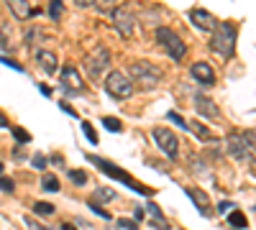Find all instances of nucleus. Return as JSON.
<instances>
[{
    "mask_svg": "<svg viewBox=\"0 0 256 230\" xmlns=\"http://www.w3.org/2000/svg\"><path fill=\"white\" fill-rule=\"evenodd\" d=\"M236 38H238V28L233 23H218L216 33L210 38V49L220 54L223 59H230L233 51H236Z\"/></svg>",
    "mask_w": 256,
    "mask_h": 230,
    "instance_id": "nucleus-1",
    "label": "nucleus"
},
{
    "mask_svg": "<svg viewBox=\"0 0 256 230\" xmlns=\"http://www.w3.org/2000/svg\"><path fill=\"white\" fill-rule=\"evenodd\" d=\"M226 151L233 159H251L256 151V131H241V133H230L226 138Z\"/></svg>",
    "mask_w": 256,
    "mask_h": 230,
    "instance_id": "nucleus-2",
    "label": "nucleus"
},
{
    "mask_svg": "<svg viewBox=\"0 0 256 230\" xmlns=\"http://www.w3.org/2000/svg\"><path fill=\"white\" fill-rule=\"evenodd\" d=\"M88 161L92 164V166H98V169L102 172V174H108V177H113V179H118V182H123L126 187H131L134 192H138V195H148V190L146 187H141V184H136L131 177H128L123 169H118L116 164H110V161H105V159H100V156H92V154H88Z\"/></svg>",
    "mask_w": 256,
    "mask_h": 230,
    "instance_id": "nucleus-3",
    "label": "nucleus"
},
{
    "mask_svg": "<svg viewBox=\"0 0 256 230\" xmlns=\"http://www.w3.org/2000/svg\"><path fill=\"white\" fill-rule=\"evenodd\" d=\"M156 44L172 56L174 61H182L184 59V54H187V49H184V44H182V38L172 31V28H166V26H159L156 28Z\"/></svg>",
    "mask_w": 256,
    "mask_h": 230,
    "instance_id": "nucleus-4",
    "label": "nucleus"
},
{
    "mask_svg": "<svg viewBox=\"0 0 256 230\" xmlns=\"http://www.w3.org/2000/svg\"><path fill=\"white\" fill-rule=\"evenodd\" d=\"M105 92L116 100H128L134 95V79L123 72H110L105 79Z\"/></svg>",
    "mask_w": 256,
    "mask_h": 230,
    "instance_id": "nucleus-5",
    "label": "nucleus"
},
{
    "mask_svg": "<svg viewBox=\"0 0 256 230\" xmlns=\"http://www.w3.org/2000/svg\"><path fill=\"white\" fill-rule=\"evenodd\" d=\"M110 64V51L105 46H95L88 56H84V69H88V77L90 79H98Z\"/></svg>",
    "mask_w": 256,
    "mask_h": 230,
    "instance_id": "nucleus-6",
    "label": "nucleus"
},
{
    "mask_svg": "<svg viewBox=\"0 0 256 230\" xmlns=\"http://www.w3.org/2000/svg\"><path fill=\"white\" fill-rule=\"evenodd\" d=\"M131 74H134V79L141 82L146 90L156 87L159 79H162V69H156L152 61H134V64H131Z\"/></svg>",
    "mask_w": 256,
    "mask_h": 230,
    "instance_id": "nucleus-7",
    "label": "nucleus"
},
{
    "mask_svg": "<svg viewBox=\"0 0 256 230\" xmlns=\"http://www.w3.org/2000/svg\"><path fill=\"white\" fill-rule=\"evenodd\" d=\"M154 141H156V146L162 149V154L166 156V159H177V154H180V141H177V136L169 131V128H154Z\"/></svg>",
    "mask_w": 256,
    "mask_h": 230,
    "instance_id": "nucleus-8",
    "label": "nucleus"
},
{
    "mask_svg": "<svg viewBox=\"0 0 256 230\" xmlns=\"http://www.w3.org/2000/svg\"><path fill=\"white\" fill-rule=\"evenodd\" d=\"M110 20H113L116 31H118L123 38H131V36H134V31H136V18H134V13H128L126 8H113V10H110Z\"/></svg>",
    "mask_w": 256,
    "mask_h": 230,
    "instance_id": "nucleus-9",
    "label": "nucleus"
},
{
    "mask_svg": "<svg viewBox=\"0 0 256 230\" xmlns=\"http://www.w3.org/2000/svg\"><path fill=\"white\" fill-rule=\"evenodd\" d=\"M190 20L195 23L200 31H216V15H212L210 10H205V8H192L190 10Z\"/></svg>",
    "mask_w": 256,
    "mask_h": 230,
    "instance_id": "nucleus-10",
    "label": "nucleus"
},
{
    "mask_svg": "<svg viewBox=\"0 0 256 230\" xmlns=\"http://www.w3.org/2000/svg\"><path fill=\"white\" fill-rule=\"evenodd\" d=\"M190 74L195 77L200 85H205V87L216 85V72H212V67L208 64V61H195V64L190 67Z\"/></svg>",
    "mask_w": 256,
    "mask_h": 230,
    "instance_id": "nucleus-11",
    "label": "nucleus"
},
{
    "mask_svg": "<svg viewBox=\"0 0 256 230\" xmlns=\"http://www.w3.org/2000/svg\"><path fill=\"white\" fill-rule=\"evenodd\" d=\"M62 79H64V85H67V87H64V90H72V92H82V77H80V72L72 67V64H67V67H64L62 69Z\"/></svg>",
    "mask_w": 256,
    "mask_h": 230,
    "instance_id": "nucleus-12",
    "label": "nucleus"
},
{
    "mask_svg": "<svg viewBox=\"0 0 256 230\" xmlns=\"http://www.w3.org/2000/svg\"><path fill=\"white\" fill-rule=\"evenodd\" d=\"M195 108H198V113L205 115V118H218V115H220L218 108H216V102H212L210 97H205V95H195Z\"/></svg>",
    "mask_w": 256,
    "mask_h": 230,
    "instance_id": "nucleus-13",
    "label": "nucleus"
},
{
    "mask_svg": "<svg viewBox=\"0 0 256 230\" xmlns=\"http://www.w3.org/2000/svg\"><path fill=\"white\" fill-rule=\"evenodd\" d=\"M187 197L192 200V202H198V210L202 213V215H210V200H208V195L202 192V190H198V187H195V190H192V187H187Z\"/></svg>",
    "mask_w": 256,
    "mask_h": 230,
    "instance_id": "nucleus-14",
    "label": "nucleus"
},
{
    "mask_svg": "<svg viewBox=\"0 0 256 230\" xmlns=\"http://www.w3.org/2000/svg\"><path fill=\"white\" fill-rule=\"evenodd\" d=\"M36 61H38V67L44 69V72H49V74L56 72V54L54 51H46V49L36 51Z\"/></svg>",
    "mask_w": 256,
    "mask_h": 230,
    "instance_id": "nucleus-15",
    "label": "nucleus"
},
{
    "mask_svg": "<svg viewBox=\"0 0 256 230\" xmlns=\"http://www.w3.org/2000/svg\"><path fill=\"white\" fill-rule=\"evenodd\" d=\"M146 213H148V220H152V225L156 223V230H169V223H166V218L162 215V210L154 205V202H148L146 205Z\"/></svg>",
    "mask_w": 256,
    "mask_h": 230,
    "instance_id": "nucleus-16",
    "label": "nucleus"
},
{
    "mask_svg": "<svg viewBox=\"0 0 256 230\" xmlns=\"http://www.w3.org/2000/svg\"><path fill=\"white\" fill-rule=\"evenodd\" d=\"M8 5H10V10L16 13L18 20H26V18H31V13H34L31 3H26V0H10Z\"/></svg>",
    "mask_w": 256,
    "mask_h": 230,
    "instance_id": "nucleus-17",
    "label": "nucleus"
},
{
    "mask_svg": "<svg viewBox=\"0 0 256 230\" xmlns=\"http://www.w3.org/2000/svg\"><path fill=\"white\" fill-rule=\"evenodd\" d=\"M110 200H116V190H110V187H98L95 195H92V200H90V205H98V202H110Z\"/></svg>",
    "mask_w": 256,
    "mask_h": 230,
    "instance_id": "nucleus-18",
    "label": "nucleus"
},
{
    "mask_svg": "<svg viewBox=\"0 0 256 230\" xmlns=\"http://www.w3.org/2000/svg\"><path fill=\"white\" fill-rule=\"evenodd\" d=\"M228 223L236 228V230H244L246 225H248V220H246V215L241 213V210H233V213H228Z\"/></svg>",
    "mask_w": 256,
    "mask_h": 230,
    "instance_id": "nucleus-19",
    "label": "nucleus"
},
{
    "mask_svg": "<svg viewBox=\"0 0 256 230\" xmlns=\"http://www.w3.org/2000/svg\"><path fill=\"white\" fill-rule=\"evenodd\" d=\"M41 190L44 192H59V179L54 174H44L41 177Z\"/></svg>",
    "mask_w": 256,
    "mask_h": 230,
    "instance_id": "nucleus-20",
    "label": "nucleus"
},
{
    "mask_svg": "<svg viewBox=\"0 0 256 230\" xmlns=\"http://www.w3.org/2000/svg\"><path fill=\"white\" fill-rule=\"evenodd\" d=\"M34 213L36 215H54V205L52 202H36L34 205Z\"/></svg>",
    "mask_w": 256,
    "mask_h": 230,
    "instance_id": "nucleus-21",
    "label": "nucleus"
},
{
    "mask_svg": "<svg viewBox=\"0 0 256 230\" xmlns=\"http://www.w3.org/2000/svg\"><path fill=\"white\" fill-rule=\"evenodd\" d=\"M102 125H105L108 131H113V133H120V131H123V123H120L118 118H102Z\"/></svg>",
    "mask_w": 256,
    "mask_h": 230,
    "instance_id": "nucleus-22",
    "label": "nucleus"
},
{
    "mask_svg": "<svg viewBox=\"0 0 256 230\" xmlns=\"http://www.w3.org/2000/svg\"><path fill=\"white\" fill-rule=\"evenodd\" d=\"M187 128H190V131H195V133H198L200 138H205V141H208V138H212V133H210V131L205 128V125H202V123H192V125L187 123Z\"/></svg>",
    "mask_w": 256,
    "mask_h": 230,
    "instance_id": "nucleus-23",
    "label": "nucleus"
},
{
    "mask_svg": "<svg viewBox=\"0 0 256 230\" xmlns=\"http://www.w3.org/2000/svg\"><path fill=\"white\" fill-rule=\"evenodd\" d=\"M82 133H84V138H88L92 146L98 143V133H95V128H92V123H82Z\"/></svg>",
    "mask_w": 256,
    "mask_h": 230,
    "instance_id": "nucleus-24",
    "label": "nucleus"
},
{
    "mask_svg": "<svg viewBox=\"0 0 256 230\" xmlns=\"http://www.w3.org/2000/svg\"><path fill=\"white\" fill-rule=\"evenodd\" d=\"M10 131H13V138H16L18 143H28V141H31V136H28L24 128H18V125H13Z\"/></svg>",
    "mask_w": 256,
    "mask_h": 230,
    "instance_id": "nucleus-25",
    "label": "nucleus"
},
{
    "mask_svg": "<svg viewBox=\"0 0 256 230\" xmlns=\"http://www.w3.org/2000/svg\"><path fill=\"white\" fill-rule=\"evenodd\" d=\"M62 13H64V5L59 3V0H54V3H49V15L56 20V18H62Z\"/></svg>",
    "mask_w": 256,
    "mask_h": 230,
    "instance_id": "nucleus-26",
    "label": "nucleus"
},
{
    "mask_svg": "<svg viewBox=\"0 0 256 230\" xmlns=\"http://www.w3.org/2000/svg\"><path fill=\"white\" fill-rule=\"evenodd\" d=\"M70 179H72L74 184H80V187H82V184H88V174H84V172H77V169L70 172Z\"/></svg>",
    "mask_w": 256,
    "mask_h": 230,
    "instance_id": "nucleus-27",
    "label": "nucleus"
},
{
    "mask_svg": "<svg viewBox=\"0 0 256 230\" xmlns=\"http://www.w3.org/2000/svg\"><path fill=\"white\" fill-rule=\"evenodd\" d=\"M118 228H123V230H138V223L136 220H128V218H120L118 220Z\"/></svg>",
    "mask_w": 256,
    "mask_h": 230,
    "instance_id": "nucleus-28",
    "label": "nucleus"
},
{
    "mask_svg": "<svg viewBox=\"0 0 256 230\" xmlns=\"http://www.w3.org/2000/svg\"><path fill=\"white\" fill-rule=\"evenodd\" d=\"M166 118H169V120H174L177 125H182V128H187V120H184V118H182L180 113H174V110H169V113H166Z\"/></svg>",
    "mask_w": 256,
    "mask_h": 230,
    "instance_id": "nucleus-29",
    "label": "nucleus"
},
{
    "mask_svg": "<svg viewBox=\"0 0 256 230\" xmlns=\"http://www.w3.org/2000/svg\"><path fill=\"white\" fill-rule=\"evenodd\" d=\"M0 190H3V192H13V190H16V187H13V179L0 177Z\"/></svg>",
    "mask_w": 256,
    "mask_h": 230,
    "instance_id": "nucleus-30",
    "label": "nucleus"
},
{
    "mask_svg": "<svg viewBox=\"0 0 256 230\" xmlns=\"http://www.w3.org/2000/svg\"><path fill=\"white\" fill-rule=\"evenodd\" d=\"M34 166H36V169H44V166H46V156L44 154H36L34 156Z\"/></svg>",
    "mask_w": 256,
    "mask_h": 230,
    "instance_id": "nucleus-31",
    "label": "nucleus"
},
{
    "mask_svg": "<svg viewBox=\"0 0 256 230\" xmlns=\"http://www.w3.org/2000/svg\"><path fill=\"white\" fill-rule=\"evenodd\" d=\"M218 213H220V215L233 213V205H230V202H220V205H218Z\"/></svg>",
    "mask_w": 256,
    "mask_h": 230,
    "instance_id": "nucleus-32",
    "label": "nucleus"
},
{
    "mask_svg": "<svg viewBox=\"0 0 256 230\" xmlns=\"http://www.w3.org/2000/svg\"><path fill=\"white\" fill-rule=\"evenodd\" d=\"M0 61H3V64H8V67H13L16 72H24V67H20L18 61H13V59H6V56H3V59H0Z\"/></svg>",
    "mask_w": 256,
    "mask_h": 230,
    "instance_id": "nucleus-33",
    "label": "nucleus"
},
{
    "mask_svg": "<svg viewBox=\"0 0 256 230\" xmlns=\"http://www.w3.org/2000/svg\"><path fill=\"white\" fill-rule=\"evenodd\" d=\"M90 210H92L95 215H100V218H105V220H108V218H110V215H108V213H105V210H102V207H100V205H90Z\"/></svg>",
    "mask_w": 256,
    "mask_h": 230,
    "instance_id": "nucleus-34",
    "label": "nucleus"
},
{
    "mask_svg": "<svg viewBox=\"0 0 256 230\" xmlns=\"http://www.w3.org/2000/svg\"><path fill=\"white\" fill-rule=\"evenodd\" d=\"M62 110H64V113H70L72 118H77V110H74V108H70L67 102H62Z\"/></svg>",
    "mask_w": 256,
    "mask_h": 230,
    "instance_id": "nucleus-35",
    "label": "nucleus"
},
{
    "mask_svg": "<svg viewBox=\"0 0 256 230\" xmlns=\"http://www.w3.org/2000/svg\"><path fill=\"white\" fill-rule=\"evenodd\" d=\"M26 223H28L31 228H36V230H54V228H49V225H36V223H31V218H28Z\"/></svg>",
    "mask_w": 256,
    "mask_h": 230,
    "instance_id": "nucleus-36",
    "label": "nucleus"
},
{
    "mask_svg": "<svg viewBox=\"0 0 256 230\" xmlns=\"http://www.w3.org/2000/svg\"><path fill=\"white\" fill-rule=\"evenodd\" d=\"M38 90H41V95H44V97H52V90L46 85H38Z\"/></svg>",
    "mask_w": 256,
    "mask_h": 230,
    "instance_id": "nucleus-37",
    "label": "nucleus"
},
{
    "mask_svg": "<svg viewBox=\"0 0 256 230\" xmlns=\"http://www.w3.org/2000/svg\"><path fill=\"white\" fill-rule=\"evenodd\" d=\"M141 218H144V207H136V213H134V220H136V223H138V220H141Z\"/></svg>",
    "mask_w": 256,
    "mask_h": 230,
    "instance_id": "nucleus-38",
    "label": "nucleus"
},
{
    "mask_svg": "<svg viewBox=\"0 0 256 230\" xmlns=\"http://www.w3.org/2000/svg\"><path fill=\"white\" fill-rule=\"evenodd\" d=\"M8 125H10V123L6 120V115H3V113H0V128H8Z\"/></svg>",
    "mask_w": 256,
    "mask_h": 230,
    "instance_id": "nucleus-39",
    "label": "nucleus"
},
{
    "mask_svg": "<svg viewBox=\"0 0 256 230\" xmlns=\"http://www.w3.org/2000/svg\"><path fill=\"white\" fill-rule=\"evenodd\" d=\"M62 230H74V228H72V225L67 223V225H62Z\"/></svg>",
    "mask_w": 256,
    "mask_h": 230,
    "instance_id": "nucleus-40",
    "label": "nucleus"
},
{
    "mask_svg": "<svg viewBox=\"0 0 256 230\" xmlns=\"http://www.w3.org/2000/svg\"><path fill=\"white\" fill-rule=\"evenodd\" d=\"M0 177H3V164H0Z\"/></svg>",
    "mask_w": 256,
    "mask_h": 230,
    "instance_id": "nucleus-41",
    "label": "nucleus"
}]
</instances>
